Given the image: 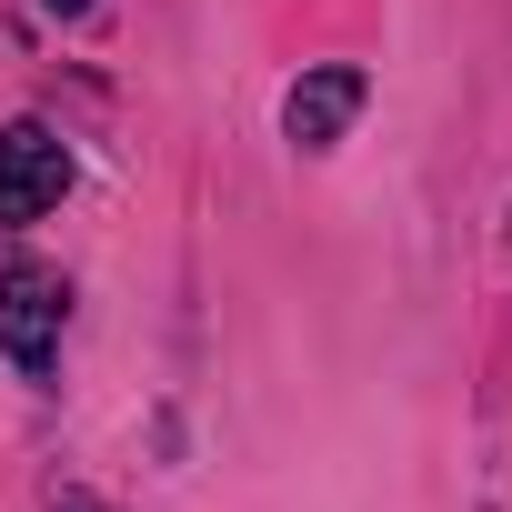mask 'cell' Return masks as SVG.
Masks as SVG:
<instances>
[{"mask_svg":"<svg viewBox=\"0 0 512 512\" xmlns=\"http://www.w3.org/2000/svg\"><path fill=\"white\" fill-rule=\"evenodd\" d=\"M61 332H71V282L41 262H11L0 272V352H11V372L41 382L61 362Z\"/></svg>","mask_w":512,"mask_h":512,"instance_id":"cell-1","label":"cell"},{"mask_svg":"<svg viewBox=\"0 0 512 512\" xmlns=\"http://www.w3.org/2000/svg\"><path fill=\"white\" fill-rule=\"evenodd\" d=\"M71 191V151L51 121H11L0 131V221H41Z\"/></svg>","mask_w":512,"mask_h":512,"instance_id":"cell-2","label":"cell"},{"mask_svg":"<svg viewBox=\"0 0 512 512\" xmlns=\"http://www.w3.org/2000/svg\"><path fill=\"white\" fill-rule=\"evenodd\" d=\"M41 11H51V21H81V11H91V0H41Z\"/></svg>","mask_w":512,"mask_h":512,"instance_id":"cell-4","label":"cell"},{"mask_svg":"<svg viewBox=\"0 0 512 512\" xmlns=\"http://www.w3.org/2000/svg\"><path fill=\"white\" fill-rule=\"evenodd\" d=\"M61 512H111V502H91V492H71V502H61Z\"/></svg>","mask_w":512,"mask_h":512,"instance_id":"cell-5","label":"cell"},{"mask_svg":"<svg viewBox=\"0 0 512 512\" xmlns=\"http://www.w3.org/2000/svg\"><path fill=\"white\" fill-rule=\"evenodd\" d=\"M362 91H372V81H362L352 61H322V71H302V81H292V101H282V131H292L302 151H332V141L362 121Z\"/></svg>","mask_w":512,"mask_h":512,"instance_id":"cell-3","label":"cell"}]
</instances>
